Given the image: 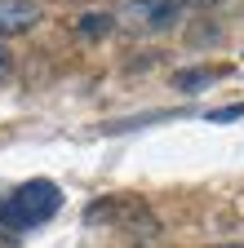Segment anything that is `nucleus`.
Wrapping results in <instances>:
<instances>
[{
	"label": "nucleus",
	"mask_w": 244,
	"mask_h": 248,
	"mask_svg": "<svg viewBox=\"0 0 244 248\" xmlns=\"http://www.w3.org/2000/svg\"><path fill=\"white\" fill-rule=\"evenodd\" d=\"M58 208H63V191H58V182L36 177V182H22L14 195H5L0 226H5V231H32V226L49 222Z\"/></svg>",
	"instance_id": "f257e3e1"
},
{
	"label": "nucleus",
	"mask_w": 244,
	"mask_h": 248,
	"mask_svg": "<svg viewBox=\"0 0 244 248\" xmlns=\"http://www.w3.org/2000/svg\"><path fill=\"white\" fill-rule=\"evenodd\" d=\"M111 18L125 36H160L178 22V5L173 0H125Z\"/></svg>",
	"instance_id": "f03ea898"
},
{
	"label": "nucleus",
	"mask_w": 244,
	"mask_h": 248,
	"mask_svg": "<svg viewBox=\"0 0 244 248\" xmlns=\"http://www.w3.org/2000/svg\"><path fill=\"white\" fill-rule=\"evenodd\" d=\"M84 222H111V226H146V235L156 231V222L146 217V208L138 204V200H129V195H107V200H98V204H89V213H84Z\"/></svg>",
	"instance_id": "7ed1b4c3"
},
{
	"label": "nucleus",
	"mask_w": 244,
	"mask_h": 248,
	"mask_svg": "<svg viewBox=\"0 0 244 248\" xmlns=\"http://www.w3.org/2000/svg\"><path fill=\"white\" fill-rule=\"evenodd\" d=\"M40 5L36 0H0V40H14V36H27V31L40 27Z\"/></svg>",
	"instance_id": "20e7f679"
},
{
	"label": "nucleus",
	"mask_w": 244,
	"mask_h": 248,
	"mask_svg": "<svg viewBox=\"0 0 244 248\" xmlns=\"http://www.w3.org/2000/svg\"><path fill=\"white\" fill-rule=\"evenodd\" d=\"M111 31H115V18L111 14H98V9L76 22V36H84V40H102V36H111Z\"/></svg>",
	"instance_id": "39448f33"
},
{
	"label": "nucleus",
	"mask_w": 244,
	"mask_h": 248,
	"mask_svg": "<svg viewBox=\"0 0 244 248\" xmlns=\"http://www.w3.org/2000/svg\"><path fill=\"white\" fill-rule=\"evenodd\" d=\"M209 80H213V71H209V67H195V71H178L173 84L187 89V93H195V84H209Z\"/></svg>",
	"instance_id": "423d86ee"
},
{
	"label": "nucleus",
	"mask_w": 244,
	"mask_h": 248,
	"mask_svg": "<svg viewBox=\"0 0 244 248\" xmlns=\"http://www.w3.org/2000/svg\"><path fill=\"white\" fill-rule=\"evenodd\" d=\"M14 80V53H9V45L0 40V84H9Z\"/></svg>",
	"instance_id": "0eeeda50"
},
{
	"label": "nucleus",
	"mask_w": 244,
	"mask_h": 248,
	"mask_svg": "<svg viewBox=\"0 0 244 248\" xmlns=\"http://www.w3.org/2000/svg\"><path fill=\"white\" fill-rule=\"evenodd\" d=\"M240 115H244V102H235V107H222V111H213L209 120H213V124H227V120H240Z\"/></svg>",
	"instance_id": "6e6552de"
},
{
	"label": "nucleus",
	"mask_w": 244,
	"mask_h": 248,
	"mask_svg": "<svg viewBox=\"0 0 244 248\" xmlns=\"http://www.w3.org/2000/svg\"><path fill=\"white\" fill-rule=\"evenodd\" d=\"M178 9H213V5H227V0H173Z\"/></svg>",
	"instance_id": "1a4fd4ad"
},
{
	"label": "nucleus",
	"mask_w": 244,
	"mask_h": 248,
	"mask_svg": "<svg viewBox=\"0 0 244 248\" xmlns=\"http://www.w3.org/2000/svg\"><path fill=\"white\" fill-rule=\"evenodd\" d=\"M222 248H244V244H222Z\"/></svg>",
	"instance_id": "9d476101"
},
{
	"label": "nucleus",
	"mask_w": 244,
	"mask_h": 248,
	"mask_svg": "<svg viewBox=\"0 0 244 248\" xmlns=\"http://www.w3.org/2000/svg\"><path fill=\"white\" fill-rule=\"evenodd\" d=\"M0 213H5V195H0Z\"/></svg>",
	"instance_id": "9b49d317"
}]
</instances>
